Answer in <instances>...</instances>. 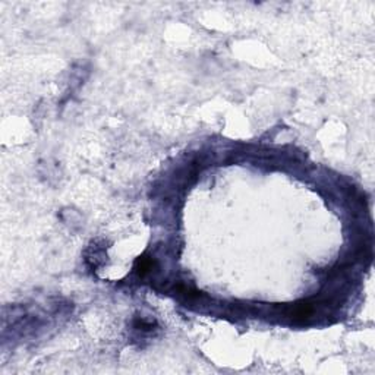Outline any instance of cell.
Listing matches in <instances>:
<instances>
[{
  "mask_svg": "<svg viewBox=\"0 0 375 375\" xmlns=\"http://www.w3.org/2000/svg\"><path fill=\"white\" fill-rule=\"evenodd\" d=\"M154 265H155L154 259H152V258H147V256H139V258L136 259V264H135L136 271H138V274H139L141 277L150 274V273L152 271V269H154Z\"/></svg>",
  "mask_w": 375,
  "mask_h": 375,
  "instance_id": "obj_1",
  "label": "cell"
}]
</instances>
